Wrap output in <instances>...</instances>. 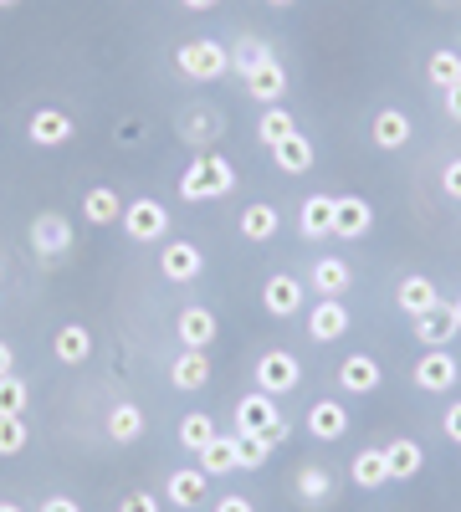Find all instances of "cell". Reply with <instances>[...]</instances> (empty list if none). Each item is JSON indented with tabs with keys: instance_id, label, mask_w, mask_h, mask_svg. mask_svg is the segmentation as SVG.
<instances>
[{
	"instance_id": "ab89813d",
	"label": "cell",
	"mask_w": 461,
	"mask_h": 512,
	"mask_svg": "<svg viewBox=\"0 0 461 512\" xmlns=\"http://www.w3.org/2000/svg\"><path fill=\"white\" fill-rule=\"evenodd\" d=\"M236 441H241V472H257V466H267L272 446H262L257 436H236Z\"/></svg>"
},
{
	"instance_id": "9a60e30c",
	"label": "cell",
	"mask_w": 461,
	"mask_h": 512,
	"mask_svg": "<svg viewBox=\"0 0 461 512\" xmlns=\"http://www.w3.org/2000/svg\"><path fill=\"white\" fill-rule=\"evenodd\" d=\"M175 333H180V344H185V349H211V344H216V313L190 303V308L175 318Z\"/></svg>"
},
{
	"instance_id": "7402d4cb",
	"label": "cell",
	"mask_w": 461,
	"mask_h": 512,
	"mask_svg": "<svg viewBox=\"0 0 461 512\" xmlns=\"http://www.w3.org/2000/svg\"><path fill=\"white\" fill-rule=\"evenodd\" d=\"M349 477H354V487H364V492H380V487L390 482L385 446H369V451H359V456L349 461Z\"/></svg>"
},
{
	"instance_id": "9c48e42d",
	"label": "cell",
	"mask_w": 461,
	"mask_h": 512,
	"mask_svg": "<svg viewBox=\"0 0 461 512\" xmlns=\"http://www.w3.org/2000/svg\"><path fill=\"white\" fill-rule=\"evenodd\" d=\"M410 379H415V390H426V395H446L451 384L461 379V364H456L446 349H426V359L415 364Z\"/></svg>"
},
{
	"instance_id": "5bb4252c",
	"label": "cell",
	"mask_w": 461,
	"mask_h": 512,
	"mask_svg": "<svg viewBox=\"0 0 461 512\" xmlns=\"http://www.w3.org/2000/svg\"><path fill=\"white\" fill-rule=\"evenodd\" d=\"M308 436H313V441H344V436H349V410H344V400H313V410H308Z\"/></svg>"
},
{
	"instance_id": "f1b7e54d",
	"label": "cell",
	"mask_w": 461,
	"mask_h": 512,
	"mask_svg": "<svg viewBox=\"0 0 461 512\" xmlns=\"http://www.w3.org/2000/svg\"><path fill=\"white\" fill-rule=\"evenodd\" d=\"M241 236L246 241H272L277 236V226H282V216H277V205H267V200H257V205H246L241 210Z\"/></svg>"
},
{
	"instance_id": "836d02e7",
	"label": "cell",
	"mask_w": 461,
	"mask_h": 512,
	"mask_svg": "<svg viewBox=\"0 0 461 512\" xmlns=\"http://www.w3.org/2000/svg\"><path fill=\"white\" fill-rule=\"evenodd\" d=\"M426 77H431V88H436V93H451L456 82H461V52H431Z\"/></svg>"
},
{
	"instance_id": "7bdbcfd3",
	"label": "cell",
	"mask_w": 461,
	"mask_h": 512,
	"mask_svg": "<svg viewBox=\"0 0 461 512\" xmlns=\"http://www.w3.org/2000/svg\"><path fill=\"white\" fill-rule=\"evenodd\" d=\"M441 431H446V441H456V446H461V400H456V405H446Z\"/></svg>"
},
{
	"instance_id": "cb8c5ba5",
	"label": "cell",
	"mask_w": 461,
	"mask_h": 512,
	"mask_svg": "<svg viewBox=\"0 0 461 512\" xmlns=\"http://www.w3.org/2000/svg\"><path fill=\"white\" fill-rule=\"evenodd\" d=\"M144 410L134 405V400H118L113 410H108V441H118V446H134L139 436H144Z\"/></svg>"
},
{
	"instance_id": "52a82bcc",
	"label": "cell",
	"mask_w": 461,
	"mask_h": 512,
	"mask_svg": "<svg viewBox=\"0 0 461 512\" xmlns=\"http://www.w3.org/2000/svg\"><path fill=\"white\" fill-rule=\"evenodd\" d=\"M344 333H349L344 297H318L313 313H308V338H313V344H339Z\"/></svg>"
},
{
	"instance_id": "d6986e66",
	"label": "cell",
	"mask_w": 461,
	"mask_h": 512,
	"mask_svg": "<svg viewBox=\"0 0 461 512\" xmlns=\"http://www.w3.org/2000/svg\"><path fill=\"white\" fill-rule=\"evenodd\" d=\"M349 287H354V267L344 256H318L313 262V292L318 297H344Z\"/></svg>"
},
{
	"instance_id": "f907efd6",
	"label": "cell",
	"mask_w": 461,
	"mask_h": 512,
	"mask_svg": "<svg viewBox=\"0 0 461 512\" xmlns=\"http://www.w3.org/2000/svg\"><path fill=\"white\" fill-rule=\"evenodd\" d=\"M0 512H21V502H0Z\"/></svg>"
},
{
	"instance_id": "e0dca14e",
	"label": "cell",
	"mask_w": 461,
	"mask_h": 512,
	"mask_svg": "<svg viewBox=\"0 0 461 512\" xmlns=\"http://www.w3.org/2000/svg\"><path fill=\"white\" fill-rule=\"evenodd\" d=\"M205 487H211V477H205L200 466H180V472H170V482H164V497L190 512V507L205 502Z\"/></svg>"
},
{
	"instance_id": "7c38bea8",
	"label": "cell",
	"mask_w": 461,
	"mask_h": 512,
	"mask_svg": "<svg viewBox=\"0 0 461 512\" xmlns=\"http://www.w3.org/2000/svg\"><path fill=\"white\" fill-rule=\"evenodd\" d=\"M159 272L170 277V282H195V277L205 272V256H200L195 241H164V251H159Z\"/></svg>"
},
{
	"instance_id": "2e32d148",
	"label": "cell",
	"mask_w": 461,
	"mask_h": 512,
	"mask_svg": "<svg viewBox=\"0 0 461 512\" xmlns=\"http://www.w3.org/2000/svg\"><path fill=\"white\" fill-rule=\"evenodd\" d=\"M385 461H390V482H410V477L426 472V451H421V441H410V436H395L385 446Z\"/></svg>"
},
{
	"instance_id": "f35d334b",
	"label": "cell",
	"mask_w": 461,
	"mask_h": 512,
	"mask_svg": "<svg viewBox=\"0 0 461 512\" xmlns=\"http://www.w3.org/2000/svg\"><path fill=\"white\" fill-rule=\"evenodd\" d=\"M211 139H216V118L211 113H190L185 118V144L200 149V144H211Z\"/></svg>"
},
{
	"instance_id": "816d5d0a",
	"label": "cell",
	"mask_w": 461,
	"mask_h": 512,
	"mask_svg": "<svg viewBox=\"0 0 461 512\" xmlns=\"http://www.w3.org/2000/svg\"><path fill=\"white\" fill-rule=\"evenodd\" d=\"M21 6V0H0V11H16Z\"/></svg>"
},
{
	"instance_id": "c3c4849f",
	"label": "cell",
	"mask_w": 461,
	"mask_h": 512,
	"mask_svg": "<svg viewBox=\"0 0 461 512\" xmlns=\"http://www.w3.org/2000/svg\"><path fill=\"white\" fill-rule=\"evenodd\" d=\"M180 6H185V11H216L221 0H180Z\"/></svg>"
},
{
	"instance_id": "b9f144b4",
	"label": "cell",
	"mask_w": 461,
	"mask_h": 512,
	"mask_svg": "<svg viewBox=\"0 0 461 512\" xmlns=\"http://www.w3.org/2000/svg\"><path fill=\"white\" fill-rule=\"evenodd\" d=\"M441 190H446L451 200H461V159H451V164L441 169Z\"/></svg>"
},
{
	"instance_id": "d590c367",
	"label": "cell",
	"mask_w": 461,
	"mask_h": 512,
	"mask_svg": "<svg viewBox=\"0 0 461 512\" xmlns=\"http://www.w3.org/2000/svg\"><path fill=\"white\" fill-rule=\"evenodd\" d=\"M267 57H272V47H267V41H262V36H241V41H236V47H231V67H236L241 77H246L251 67H262Z\"/></svg>"
},
{
	"instance_id": "4fadbf2b",
	"label": "cell",
	"mask_w": 461,
	"mask_h": 512,
	"mask_svg": "<svg viewBox=\"0 0 461 512\" xmlns=\"http://www.w3.org/2000/svg\"><path fill=\"white\" fill-rule=\"evenodd\" d=\"M241 82H246V98H257V103L272 108V103H282V93H287V67H282L277 57H267L262 67H251Z\"/></svg>"
},
{
	"instance_id": "d4e9b609",
	"label": "cell",
	"mask_w": 461,
	"mask_h": 512,
	"mask_svg": "<svg viewBox=\"0 0 461 512\" xmlns=\"http://www.w3.org/2000/svg\"><path fill=\"white\" fill-rule=\"evenodd\" d=\"M52 354H57L62 364H88V359H93V333L82 328V323H62L57 338H52Z\"/></svg>"
},
{
	"instance_id": "4316f807",
	"label": "cell",
	"mask_w": 461,
	"mask_h": 512,
	"mask_svg": "<svg viewBox=\"0 0 461 512\" xmlns=\"http://www.w3.org/2000/svg\"><path fill=\"white\" fill-rule=\"evenodd\" d=\"M272 164L282 169V175H303V169H313V139L308 134H287L272 149Z\"/></svg>"
},
{
	"instance_id": "d6a6232c",
	"label": "cell",
	"mask_w": 461,
	"mask_h": 512,
	"mask_svg": "<svg viewBox=\"0 0 461 512\" xmlns=\"http://www.w3.org/2000/svg\"><path fill=\"white\" fill-rule=\"evenodd\" d=\"M287 134H298V118H292V113H287L282 103H272V108L262 113V123H257V139H262L267 149H277V144H282Z\"/></svg>"
},
{
	"instance_id": "277c9868",
	"label": "cell",
	"mask_w": 461,
	"mask_h": 512,
	"mask_svg": "<svg viewBox=\"0 0 461 512\" xmlns=\"http://www.w3.org/2000/svg\"><path fill=\"white\" fill-rule=\"evenodd\" d=\"M118 226L129 231V241L149 246V241H164V236H170V210L144 195V200H134V205H123V221H118Z\"/></svg>"
},
{
	"instance_id": "f546056e",
	"label": "cell",
	"mask_w": 461,
	"mask_h": 512,
	"mask_svg": "<svg viewBox=\"0 0 461 512\" xmlns=\"http://www.w3.org/2000/svg\"><path fill=\"white\" fill-rule=\"evenodd\" d=\"M374 144L380 149H405L410 144V118L400 113V108H385V113H374Z\"/></svg>"
},
{
	"instance_id": "44dd1931",
	"label": "cell",
	"mask_w": 461,
	"mask_h": 512,
	"mask_svg": "<svg viewBox=\"0 0 461 512\" xmlns=\"http://www.w3.org/2000/svg\"><path fill=\"white\" fill-rule=\"evenodd\" d=\"M410 323H415V338H421L426 349H446L451 338H456V318H451V303H436L431 313L410 318Z\"/></svg>"
},
{
	"instance_id": "484cf974",
	"label": "cell",
	"mask_w": 461,
	"mask_h": 512,
	"mask_svg": "<svg viewBox=\"0 0 461 512\" xmlns=\"http://www.w3.org/2000/svg\"><path fill=\"white\" fill-rule=\"evenodd\" d=\"M200 472H205V477L241 472V441H236V436H216L211 446L200 451Z\"/></svg>"
},
{
	"instance_id": "603a6c76",
	"label": "cell",
	"mask_w": 461,
	"mask_h": 512,
	"mask_svg": "<svg viewBox=\"0 0 461 512\" xmlns=\"http://www.w3.org/2000/svg\"><path fill=\"white\" fill-rule=\"evenodd\" d=\"M170 384L175 390H205V384H211V359H205V349H185L175 364H170Z\"/></svg>"
},
{
	"instance_id": "ee69618b",
	"label": "cell",
	"mask_w": 461,
	"mask_h": 512,
	"mask_svg": "<svg viewBox=\"0 0 461 512\" xmlns=\"http://www.w3.org/2000/svg\"><path fill=\"white\" fill-rule=\"evenodd\" d=\"M216 512H257V502L241 497V492H231V497H221V502H216Z\"/></svg>"
},
{
	"instance_id": "bcb514c9",
	"label": "cell",
	"mask_w": 461,
	"mask_h": 512,
	"mask_svg": "<svg viewBox=\"0 0 461 512\" xmlns=\"http://www.w3.org/2000/svg\"><path fill=\"white\" fill-rule=\"evenodd\" d=\"M16 369V354H11V344H6V338H0V379H6Z\"/></svg>"
},
{
	"instance_id": "ffe728a7",
	"label": "cell",
	"mask_w": 461,
	"mask_h": 512,
	"mask_svg": "<svg viewBox=\"0 0 461 512\" xmlns=\"http://www.w3.org/2000/svg\"><path fill=\"white\" fill-rule=\"evenodd\" d=\"M380 359H369V354H349L344 364H339V384H344V390L349 395H374V390H380Z\"/></svg>"
},
{
	"instance_id": "8d00e7d4",
	"label": "cell",
	"mask_w": 461,
	"mask_h": 512,
	"mask_svg": "<svg viewBox=\"0 0 461 512\" xmlns=\"http://www.w3.org/2000/svg\"><path fill=\"white\" fill-rule=\"evenodd\" d=\"M26 415H0V456H21L26 451Z\"/></svg>"
},
{
	"instance_id": "ac0fdd59",
	"label": "cell",
	"mask_w": 461,
	"mask_h": 512,
	"mask_svg": "<svg viewBox=\"0 0 461 512\" xmlns=\"http://www.w3.org/2000/svg\"><path fill=\"white\" fill-rule=\"evenodd\" d=\"M395 303H400V313H410V318H421V313H431L436 303H441V292H436V282L431 277H421V272H410L400 287H395Z\"/></svg>"
},
{
	"instance_id": "60d3db41",
	"label": "cell",
	"mask_w": 461,
	"mask_h": 512,
	"mask_svg": "<svg viewBox=\"0 0 461 512\" xmlns=\"http://www.w3.org/2000/svg\"><path fill=\"white\" fill-rule=\"evenodd\" d=\"M118 512H159V497L154 492H129L118 502Z\"/></svg>"
},
{
	"instance_id": "6da1fadb",
	"label": "cell",
	"mask_w": 461,
	"mask_h": 512,
	"mask_svg": "<svg viewBox=\"0 0 461 512\" xmlns=\"http://www.w3.org/2000/svg\"><path fill=\"white\" fill-rule=\"evenodd\" d=\"M231 190H236V169H231L226 154H200V159H190V169L180 175V195L185 200H221Z\"/></svg>"
},
{
	"instance_id": "f5cc1de1",
	"label": "cell",
	"mask_w": 461,
	"mask_h": 512,
	"mask_svg": "<svg viewBox=\"0 0 461 512\" xmlns=\"http://www.w3.org/2000/svg\"><path fill=\"white\" fill-rule=\"evenodd\" d=\"M272 6H292V0H272Z\"/></svg>"
},
{
	"instance_id": "5b68a950",
	"label": "cell",
	"mask_w": 461,
	"mask_h": 512,
	"mask_svg": "<svg viewBox=\"0 0 461 512\" xmlns=\"http://www.w3.org/2000/svg\"><path fill=\"white\" fill-rule=\"evenodd\" d=\"M298 384H303V364L292 359L287 349H272V354L257 359V390H262V395L277 400V395H292Z\"/></svg>"
},
{
	"instance_id": "83f0119b",
	"label": "cell",
	"mask_w": 461,
	"mask_h": 512,
	"mask_svg": "<svg viewBox=\"0 0 461 512\" xmlns=\"http://www.w3.org/2000/svg\"><path fill=\"white\" fill-rule=\"evenodd\" d=\"M298 231H303L308 241H323V236H333V195H308V200H303Z\"/></svg>"
},
{
	"instance_id": "f6af8a7d",
	"label": "cell",
	"mask_w": 461,
	"mask_h": 512,
	"mask_svg": "<svg viewBox=\"0 0 461 512\" xmlns=\"http://www.w3.org/2000/svg\"><path fill=\"white\" fill-rule=\"evenodd\" d=\"M41 512H82L72 497H47V502H41Z\"/></svg>"
},
{
	"instance_id": "74e56055",
	"label": "cell",
	"mask_w": 461,
	"mask_h": 512,
	"mask_svg": "<svg viewBox=\"0 0 461 512\" xmlns=\"http://www.w3.org/2000/svg\"><path fill=\"white\" fill-rule=\"evenodd\" d=\"M26 400H31L26 379H16V374L0 379V415H26Z\"/></svg>"
},
{
	"instance_id": "ba28073f",
	"label": "cell",
	"mask_w": 461,
	"mask_h": 512,
	"mask_svg": "<svg viewBox=\"0 0 461 512\" xmlns=\"http://www.w3.org/2000/svg\"><path fill=\"white\" fill-rule=\"evenodd\" d=\"M72 134H77V123L67 118V108H36L31 123H26V139L36 149H62Z\"/></svg>"
},
{
	"instance_id": "30bf717a",
	"label": "cell",
	"mask_w": 461,
	"mask_h": 512,
	"mask_svg": "<svg viewBox=\"0 0 461 512\" xmlns=\"http://www.w3.org/2000/svg\"><path fill=\"white\" fill-rule=\"evenodd\" d=\"M369 226H374V205L364 195H333V236L359 241L369 236Z\"/></svg>"
},
{
	"instance_id": "4dcf8cb0",
	"label": "cell",
	"mask_w": 461,
	"mask_h": 512,
	"mask_svg": "<svg viewBox=\"0 0 461 512\" xmlns=\"http://www.w3.org/2000/svg\"><path fill=\"white\" fill-rule=\"evenodd\" d=\"M82 216H88L93 226H113V221H123V200L108 185H98V190L82 195Z\"/></svg>"
},
{
	"instance_id": "3957f363",
	"label": "cell",
	"mask_w": 461,
	"mask_h": 512,
	"mask_svg": "<svg viewBox=\"0 0 461 512\" xmlns=\"http://www.w3.org/2000/svg\"><path fill=\"white\" fill-rule=\"evenodd\" d=\"M77 246L72 236V221L57 216V210H41V216L31 221V251L41 256V262H62V256Z\"/></svg>"
},
{
	"instance_id": "8fae6325",
	"label": "cell",
	"mask_w": 461,
	"mask_h": 512,
	"mask_svg": "<svg viewBox=\"0 0 461 512\" xmlns=\"http://www.w3.org/2000/svg\"><path fill=\"white\" fill-rule=\"evenodd\" d=\"M303 297H308V287H303L298 277L272 272L267 287H262V308H267L272 318H292V313H303Z\"/></svg>"
},
{
	"instance_id": "7a4b0ae2",
	"label": "cell",
	"mask_w": 461,
	"mask_h": 512,
	"mask_svg": "<svg viewBox=\"0 0 461 512\" xmlns=\"http://www.w3.org/2000/svg\"><path fill=\"white\" fill-rule=\"evenodd\" d=\"M175 67L190 82H221L231 72V47H221V41H211V36H195L175 52Z\"/></svg>"
},
{
	"instance_id": "681fc988",
	"label": "cell",
	"mask_w": 461,
	"mask_h": 512,
	"mask_svg": "<svg viewBox=\"0 0 461 512\" xmlns=\"http://www.w3.org/2000/svg\"><path fill=\"white\" fill-rule=\"evenodd\" d=\"M451 318H456V333H461V297H451Z\"/></svg>"
},
{
	"instance_id": "8992f818",
	"label": "cell",
	"mask_w": 461,
	"mask_h": 512,
	"mask_svg": "<svg viewBox=\"0 0 461 512\" xmlns=\"http://www.w3.org/2000/svg\"><path fill=\"white\" fill-rule=\"evenodd\" d=\"M272 420H282V415H277V400L262 395V390H251V395H241L236 410H231V436H257V431H267Z\"/></svg>"
},
{
	"instance_id": "7dc6e473",
	"label": "cell",
	"mask_w": 461,
	"mask_h": 512,
	"mask_svg": "<svg viewBox=\"0 0 461 512\" xmlns=\"http://www.w3.org/2000/svg\"><path fill=\"white\" fill-rule=\"evenodd\" d=\"M446 113H451V118H456V123H461V82H456V88H451V93H446Z\"/></svg>"
},
{
	"instance_id": "1f68e13d",
	"label": "cell",
	"mask_w": 461,
	"mask_h": 512,
	"mask_svg": "<svg viewBox=\"0 0 461 512\" xmlns=\"http://www.w3.org/2000/svg\"><path fill=\"white\" fill-rule=\"evenodd\" d=\"M292 487H298V497H303L308 507H323V502L333 497V477L323 472V466H313V461L303 466L298 477H292Z\"/></svg>"
},
{
	"instance_id": "e575fe53",
	"label": "cell",
	"mask_w": 461,
	"mask_h": 512,
	"mask_svg": "<svg viewBox=\"0 0 461 512\" xmlns=\"http://www.w3.org/2000/svg\"><path fill=\"white\" fill-rule=\"evenodd\" d=\"M216 436H221V431H216V420H211V415H185V420H180V446L195 451V456L211 446Z\"/></svg>"
}]
</instances>
